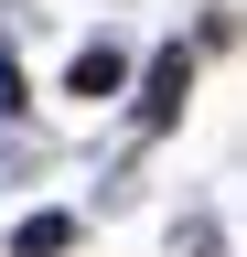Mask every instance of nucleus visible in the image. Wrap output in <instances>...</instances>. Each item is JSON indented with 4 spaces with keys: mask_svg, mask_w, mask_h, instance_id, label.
Here are the masks:
<instances>
[{
    "mask_svg": "<svg viewBox=\"0 0 247 257\" xmlns=\"http://www.w3.org/2000/svg\"><path fill=\"white\" fill-rule=\"evenodd\" d=\"M183 86H194V43H161L140 75V128H172L183 118Z\"/></svg>",
    "mask_w": 247,
    "mask_h": 257,
    "instance_id": "1",
    "label": "nucleus"
},
{
    "mask_svg": "<svg viewBox=\"0 0 247 257\" xmlns=\"http://www.w3.org/2000/svg\"><path fill=\"white\" fill-rule=\"evenodd\" d=\"M118 86H129V54H118V43H86L65 64V96H118Z\"/></svg>",
    "mask_w": 247,
    "mask_h": 257,
    "instance_id": "2",
    "label": "nucleus"
},
{
    "mask_svg": "<svg viewBox=\"0 0 247 257\" xmlns=\"http://www.w3.org/2000/svg\"><path fill=\"white\" fill-rule=\"evenodd\" d=\"M11 246H22V257H65V246H75V214H33Z\"/></svg>",
    "mask_w": 247,
    "mask_h": 257,
    "instance_id": "3",
    "label": "nucleus"
}]
</instances>
